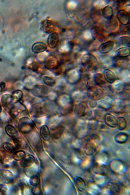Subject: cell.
Masks as SVG:
<instances>
[{
    "mask_svg": "<svg viewBox=\"0 0 130 195\" xmlns=\"http://www.w3.org/2000/svg\"><path fill=\"white\" fill-rule=\"evenodd\" d=\"M81 63L84 69L87 70L94 72L98 68V63L95 57L93 55L86 54L82 57Z\"/></svg>",
    "mask_w": 130,
    "mask_h": 195,
    "instance_id": "cell-1",
    "label": "cell"
},
{
    "mask_svg": "<svg viewBox=\"0 0 130 195\" xmlns=\"http://www.w3.org/2000/svg\"><path fill=\"white\" fill-rule=\"evenodd\" d=\"M87 93L88 96L91 99L99 100L104 97L105 92L103 89L98 86H94L89 88Z\"/></svg>",
    "mask_w": 130,
    "mask_h": 195,
    "instance_id": "cell-2",
    "label": "cell"
},
{
    "mask_svg": "<svg viewBox=\"0 0 130 195\" xmlns=\"http://www.w3.org/2000/svg\"><path fill=\"white\" fill-rule=\"evenodd\" d=\"M14 178L13 174L10 171L2 170L0 171V184L11 183L13 181Z\"/></svg>",
    "mask_w": 130,
    "mask_h": 195,
    "instance_id": "cell-3",
    "label": "cell"
},
{
    "mask_svg": "<svg viewBox=\"0 0 130 195\" xmlns=\"http://www.w3.org/2000/svg\"><path fill=\"white\" fill-rule=\"evenodd\" d=\"M1 101L4 109L10 113L11 110L14 107L12 104L11 95L8 94L3 95Z\"/></svg>",
    "mask_w": 130,
    "mask_h": 195,
    "instance_id": "cell-4",
    "label": "cell"
},
{
    "mask_svg": "<svg viewBox=\"0 0 130 195\" xmlns=\"http://www.w3.org/2000/svg\"><path fill=\"white\" fill-rule=\"evenodd\" d=\"M31 124L27 118H24L20 120L18 123V127L22 132L27 133L31 129Z\"/></svg>",
    "mask_w": 130,
    "mask_h": 195,
    "instance_id": "cell-5",
    "label": "cell"
},
{
    "mask_svg": "<svg viewBox=\"0 0 130 195\" xmlns=\"http://www.w3.org/2000/svg\"><path fill=\"white\" fill-rule=\"evenodd\" d=\"M118 20L122 24H127L129 21V13L124 9L120 10L117 14Z\"/></svg>",
    "mask_w": 130,
    "mask_h": 195,
    "instance_id": "cell-6",
    "label": "cell"
},
{
    "mask_svg": "<svg viewBox=\"0 0 130 195\" xmlns=\"http://www.w3.org/2000/svg\"><path fill=\"white\" fill-rule=\"evenodd\" d=\"M87 106L86 104L84 102H81L77 104L76 106L75 109L76 114L80 117L85 116L89 113L88 110Z\"/></svg>",
    "mask_w": 130,
    "mask_h": 195,
    "instance_id": "cell-7",
    "label": "cell"
},
{
    "mask_svg": "<svg viewBox=\"0 0 130 195\" xmlns=\"http://www.w3.org/2000/svg\"><path fill=\"white\" fill-rule=\"evenodd\" d=\"M55 25L51 21L46 20L44 21L41 25V29L45 33H53L55 30Z\"/></svg>",
    "mask_w": 130,
    "mask_h": 195,
    "instance_id": "cell-8",
    "label": "cell"
},
{
    "mask_svg": "<svg viewBox=\"0 0 130 195\" xmlns=\"http://www.w3.org/2000/svg\"><path fill=\"white\" fill-rule=\"evenodd\" d=\"M106 28L108 30L113 31L116 30L118 26V23L117 20L115 17H112L107 20L105 23Z\"/></svg>",
    "mask_w": 130,
    "mask_h": 195,
    "instance_id": "cell-9",
    "label": "cell"
},
{
    "mask_svg": "<svg viewBox=\"0 0 130 195\" xmlns=\"http://www.w3.org/2000/svg\"><path fill=\"white\" fill-rule=\"evenodd\" d=\"M114 45V43L113 41H108L101 44L99 47L98 50L101 53H106L112 50Z\"/></svg>",
    "mask_w": 130,
    "mask_h": 195,
    "instance_id": "cell-10",
    "label": "cell"
},
{
    "mask_svg": "<svg viewBox=\"0 0 130 195\" xmlns=\"http://www.w3.org/2000/svg\"><path fill=\"white\" fill-rule=\"evenodd\" d=\"M104 118L105 123L108 126L112 128L117 126V119L112 115L109 113H106Z\"/></svg>",
    "mask_w": 130,
    "mask_h": 195,
    "instance_id": "cell-11",
    "label": "cell"
},
{
    "mask_svg": "<svg viewBox=\"0 0 130 195\" xmlns=\"http://www.w3.org/2000/svg\"><path fill=\"white\" fill-rule=\"evenodd\" d=\"M116 112L121 113L123 112L126 108L125 103L121 100L113 102L111 108Z\"/></svg>",
    "mask_w": 130,
    "mask_h": 195,
    "instance_id": "cell-12",
    "label": "cell"
},
{
    "mask_svg": "<svg viewBox=\"0 0 130 195\" xmlns=\"http://www.w3.org/2000/svg\"><path fill=\"white\" fill-rule=\"evenodd\" d=\"M59 40L58 34L54 32L52 33L48 36L47 39V44L51 48H54L57 45Z\"/></svg>",
    "mask_w": 130,
    "mask_h": 195,
    "instance_id": "cell-13",
    "label": "cell"
},
{
    "mask_svg": "<svg viewBox=\"0 0 130 195\" xmlns=\"http://www.w3.org/2000/svg\"><path fill=\"white\" fill-rule=\"evenodd\" d=\"M35 158L33 155L29 154L25 155L21 160L20 165L23 167L27 168L31 166L34 163Z\"/></svg>",
    "mask_w": 130,
    "mask_h": 195,
    "instance_id": "cell-14",
    "label": "cell"
},
{
    "mask_svg": "<svg viewBox=\"0 0 130 195\" xmlns=\"http://www.w3.org/2000/svg\"><path fill=\"white\" fill-rule=\"evenodd\" d=\"M47 48L46 44L42 42H38L33 44L32 47V52L35 53H40L46 51Z\"/></svg>",
    "mask_w": 130,
    "mask_h": 195,
    "instance_id": "cell-15",
    "label": "cell"
},
{
    "mask_svg": "<svg viewBox=\"0 0 130 195\" xmlns=\"http://www.w3.org/2000/svg\"><path fill=\"white\" fill-rule=\"evenodd\" d=\"M103 75L105 80L109 83H113L116 80L115 75L110 70L108 69H105L104 71Z\"/></svg>",
    "mask_w": 130,
    "mask_h": 195,
    "instance_id": "cell-16",
    "label": "cell"
},
{
    "mask_svg": "<svg viewBox=\"0 0 130 195\" xmlns=\"http://www.w3.org/2000/svg\"><path fill=\"white\" fill-rule=\"evenodd\" d=\"M90 128L89 125L84 122H82L78 127V132L80 136L83 137L88 134Z\"/></svg>",
    "mask_w": 130,
    "mask_h": 195,
    "instance_id": "cell-17",
    "label": "cell"
},
{
    "mask_svg": "<svg viewBox=\"0 0 130 195\" xmlns=\"http://www.w3.org/2000/svg\"><path fill=\"white\" fill-rule=\"evenodd\" d=\"M5 131L7 134L12 138H18L19 133L16 129L10 125H7L5 127Z\"/></svg>",
    "mask_w": 130,
    "mask_h": 195,
    "instance_id": "cell-18",
    "label": "cell"
},
{
    "mask_svg": "<svg viewBox=\"0 0 130 195\" xmlns=\"http://www.w3.org/2000/svg\"><path fill=\"white\" fill-rule=\"evenodd\" d=\"M130 49L126 47H122L118 49L115 52L116 56L118 57L125 58L129 56Z\"/></svg>",
    "mask_w": 130,
    "mask_h": 195,
    "instance_id": "cell-19",
    "label": "cell"
},
{
    "mask_svg": "<svg viewBox=\"0 0 130 195\" xmlns=\"http://www.w3.org/2000/svg\"><path fill=\"white\" fill-rule=\"evenodd\" d=\"M102 99L100 104L102 107L106 109H109L111 108L113 102L112 99L106 97Z\"/></svg>",
    "mask_w": 130,
    "mask_h": 195,
    "instance_id": "cell-20",
    "label": "cell"
},
{
    "mask_svg": "<svg viewBox=\"0 0 130 195\" xmlns=\"http://www.w3.org/2000/svg\"><path fill=\"white\" fill-rule=\"evenodd\" d=\"M128 136L125 133L121 132L116 134L115 137L116 142L119 143H123L126 142L128 140Z\"/></svg>",
    "mask_w": 130,
    "mask_h": 195,
    "instance_id": "cell-21",
    "label": "cell"
},
{
    "mask_svg": "<svg viewBox=\"0 0 130 195\" xmlns=\"http://www.w3.org/2000/svg\"><path fill=\"white\" fill-rule=\"evenodd\" d=\"M113 11L112 8L108 5L104 7L102 10V14L103 17L107 20L113 17Z\"/></svg>",
    "mask_w": 130,
    "mask_h": 195,
    "instance_id": "cell-22",
    "label": "cell"
},
{
    "mask_svg": "<svg viewBox=\"0 0 130 195\" xmlns=\"http://www.w3.org/2000/svg\"><path fill=\"white\" fill-rule=\"evenodd\" d=\"M93 80L96 84L101 85L105 84L106 80L103 74L98 73L95 74L93 77Z\"/></svg>",
    "mask_w": 130,
    "mask_h": 195,
    "instance_id": "cell-23",
    "label": "cell"
},
{
    "mask_svg": "<svg viewBox=\"0 0 130 195\" xmlns=\"http://www.w3.org/2000/svg\"><path fill=\"white\" fill-rule=\"evenodd\" d=\"M118 58H116V60H114L113 64V65L118 67L123 68H126L127 66L128 62L125 58L117 57Z\"/></svg>",
    "mask_w": 130,
    "mask_h": 195,
    "instance_id": "cell-24",
    "label": "cell"
},
{
    "mask_svg": "<svg viewBox=\"0 0 130 195\" xmlns=\"http://www.w3.org/2000/svg\"><path fill=\"white\" fill-rule=\"evenodd\" d=\"M11 157L9 153L0 151V163L3 164L8 162L10 160Z\"/></svg>",
    "mask_w": 130,
    "mask_h": 195,
    "instance_id": "cell-25",
    "label": "cell"
},
{
    "mask_svg": "<svg viewBox=\"0 0 130 195\" xmlns=\"http://www.w3.org/2000/svg\"><path fill=\"white\" fill-rule=\"evenodd\" d=\"M45 63L46 67L50 69L55 68L57 64L56 59L53 57H50L48 58L46 60Z\"/></svg>",
    "mask_w": 130,
    "mask_h": 195,
    "instance_id": "cell-26",
    "label": "cell"
},
{
    "mask_svg": "<svg viewBox=\"0 0 130 195\" xmlns=\"http://www.w3.org/2000/svg\"><path fill=\"white\" fill-rule=\"evenodd\" d=\"M23 96V92L21 90L14 91L11 95L12 103H15L18 102L21 100Z\"/></svg>",
    "mask_w": 130,
    "mask_h": 195,
    "instance_id": "cell-27",
    "label": "cell"
},
{
    "mask_svg": "<svg viewBox=\"0 0 130 195\" xmlns=\"http://www.w3.org/2000/svg\"><path fill=\"white\" fill-rule=\"evenodd\" d=\"M75 184L79 191H83L86 187V184L84 180L81 178L76 177L74 179Z\"/></svg>",
    "mask_w": 130,
    "mask_h": 195,
    "instance_id": "cell-28",
    "label": "cell"
},
{
    "mask_svg": "<svg viewBox=\"0 0 130 195\" xmlns=\"http://www.w3.org/2000/svg\"><path fill=\"white\" fill-rule=\"evenodd\" d=\"M70 81L72 83L78 82L81 78V74L80 71H73L69 75Z\"/></svg>",
    "mask_w": 130,
    "mask_h": 195,
    "instance_id": "cell-29",
    "label": "cell"
},
{
    "mask_svg": "<svg viewBox=\"0 0 130 195\" xmlns=\"http://www.w3.org/2000/svg\"><path fill=\"white\" fill-rule=\"evenodd\" d=\"M41 135L42 138L45 140H49L50 138V134L49 129L46 125L42 126L40 129Z\"/></svg>",
    "mask_w": 130,
    "mask_h": 195,
    "instance_id": "cell-30",
    "label": "cell"
},
{
    "mask_svg": "<svg viewBox=\"0 0 130 195\" xmlns=\"http://www.w3.org/2000/svg\"><path fill=\"white\" fill-rule=\"evenodd\" d=\"M25 152L22 150H18L15 152L12 156L13 158L15 160H22L25 156Z\"/></svg>",
    "mask_w": 130,
    "mask_h": 195,
    "instance_id": "cell-31",
    "label": "cell"
},
{
    "mask_svg": "<svg viewBox=\"0 0 130 195\" xmlns=\"http://www.w3.org/2000/svg\"><path fill=\"white\" fill-rule=\"evenodd\" d=\"M42 80L46 85L50 87L54 86L56 84L55 80L52 78L48 76H44L42 77Z\"/></svg>",
    "mask_w": 130,
    "mask_h": 195,
    "instance_id": "cell-32",
    "label": "cell"
},
{
    "mask_svg": "<svg viewBox=\"0 0 130 195\" xmlns=\"http://www.w3.org/2000/svg\"><path fill=\"white\" fill-rule=\"evenodd\" d=\"M81 74V77H82L83 80L86 82L88 83L91 79L90 74L87 70L84 68L80 71Z\"/></svg>",
    "mask_w": 130,
    "mask_h": 195,
    "instance_id": "cell-33",
    "label": "cell"
},
{
    "mask_svg": "<svg viewBox=\"0 0 130 195\" xmlns=\"http://www.w3.org/2000/svg\"><path fill=\"white\" fill-rule=\"evenodd\" d=\"M117 126L120 130H123L126 127V121L123 117H120L117 119Z\"/></svg>",
    "mask_w": 130,
    "mask_h": 195,
    "instance_id": "cell-34",
    "label": "cell"
},
{
    "mask_svg": "<svg viewBox=\"0 0 130 195\" xmlns=\"http://www.w3.org/2000/svg\"><path fill=\"white\" fill-rule=\"evenodd\" d=\"M2 147L6 151L9 153H13L16 151L14 146L10 142L4 143L3 144Z\"/></svg>",
    "mask_w": 130,
    "mask_h": 195,
    "instance_id": "cell-35",
    "label": "cell"
},
{
    "mask_svg": "<svg viewBox=\"0 0 130 195\" xmlns=\"http://www.w3.org/2000/svg\"><path fill=\"white\" fill-rule=\"evenodd\" d=\"M126 87L127 86L125 85L124 90L119 93L121 99L123 100H126L129 98V89L127 88Z\"/></svg>",
    "mask_w": 130,
    "mask_h": 195,
    "instance_id": "cell-36",
    "label": "cell"
},
{
    "mask_svg": "<svg viewBox=\"0 0 130 195\" xmlns=\"http://www.w3.org/2000/svg\"><path fill=\"white\" fill-rule=\"evenodd\" d=\"M85 147V152L87 154L92 155L94 153L96 150V147L92 143H90Z\"/></svg>",
    "mask_w": 130,
    "mask_h": 195,
    "instance_id": "cell-37",
    "label": "cell"
},
{
    "mask_svg": "<svg viewBox=\"0 0 130 195\" xmlns=\"http://www.w3.org/2000/svg\"><path fill=\"white\" fill-rule=\"evenodd\" d=\"M27 168H27L25 170V173L27 176L30 177L36 175L37 171L36 168L33 167H28Z\"/></svg>",
    "mask_w": 130,
    "mask_h": 195,
    "instance_id": "cell-38",
    "label": "cell"
},
{
    "mask_svg": "<svg viewBox=\"0 0 130 195\" xmlns=\"http://www.w3.org/2000/svg\"><path fill=\"white\" fill-rule=\"evenodd\" d=\"M39 178L36 175L30 177L29 180V183L31 185L33 186L39 185Z\"/></svg>",
    "mask_w": 130,
    "mask_h": 195,
    "instance_id": "cell-39",
    "label": "cell"
},
{
    "mask_svg": "<svg viewBox=\"0 0 130 195\" xmlns=\"http://www.w3.org/2000/svg\"><path fill=\"white\" fill-rule=\"evenodd\" d=\"M114 88L116 91L119 93L122 91L124 89L125 85L122 82H120L117 83L114 85Z\"/></svg>",
    "mask_w": 130,
    "mask_h": 195,
    "instance_id": "cell-40",
    "label": "cell"
},
{
    "mask_svg": "<svg viewBox=\"0 0 130 195\" xmlns=\"http://www.w3.org/2000/svg\"><path fill=\"white\" fill-rule=\"evenodd\" d=\"M130 37L128 36H123L120 38L122 43L124 45L128 46H130Z\"/></svg>",
    "mask_w": 130,
    "mask_h": 195,
    "instance_id": "cell-41",
    "label": "cell"
},
{
    "mask_svg": "<svg viewBox=\"0 0 130 195\" xmlns=\"http://www.w3.org/2000/svg\"><path fill=\"white\" fill-rule=\"evenodd\" d=\"M29 67L31 70L36 72L38 70L39 68V65L37 62L33 61L30 63Z\"/></svg>",
    "mask_w": 130,
    "mask_h": 195,
    "instance_id": "cell-42",
    "label": "cell"
},
{
    "mask_svg": "<svg viewBox=\"0 0 130 195\" xmlns=\"http://www.w3.org/2000/svg\"><path fill=\"white\" fill-rule=\"evenodd\" d=\"M11 142H12V143H10L13 145L16 150L18 149L20 147L21 143L18 138H12Z\"/></svg>",
    "mask_w": 130,
    "mask_h": 195,
    "instance_id": "cell-43",
    "label": "cell"
},
{
    "mask_svg": "<svg viewBox=\"0 0 130 195\" xmlns=\"http://www.w3.org/2000/svg\"><path fill=\"white\" fill-rule=\"evenodd\" d=\"M34 187L31 190L32 193L34 195H38L41 193V189L38 185L34 186Z\"/></svg>",
    "mask_w": 130,
    "mask_h": 195,
    "instance_id": "cell-44",
    "label": "cell"
},
{
    "mask_svg": "<svg viewBox=\"0 0 130 195\" xmlns=\"http://www.w3.org/2000/svg\"><path fill=\"white\" fill-rule=\"evenodd\" d=\"M8 190V188L5 184H0V194H5Z\"/></svg>",
    "mask_w": 130,
    "mask_h": 195,
    "instance_id": "cell-45",
    "label": "cell"
},
{
    "mask_svg": "<svg viewBox=\"0 0 130 195\" xmlns=\"http://www.w3.org/2000/svg\"><path fill=\"white\" fill-rule=\"evenodd\" d=\"M17 185L18 187L21 190H23L27 185L22 180L19 181Z\"/></svg>",
    "mask_w": 130,
    "mask_h": 195,
    "instance_id": "cell-46",
    "label": "cell"
},
{
    "mask_svg": "<svg viewBox=\"0 0 130 195\" xmlns=\"http://www.w3.org/2000/svg\"><path fill=\"white\" fill-rule=\"evenodd\" d=\"M5 85L4 82H2L0 84V87L2 89L4 88L5 87Z\"/></svg>",
    "mask_w": 130,
    "mask_h": 195,
    "instance_id": "cell-47",
    "label": "cell"
},
{
    "mask_svg": "<svg viewBox=\"0 0 130 195\" xmlns=\"http://www.w3.org/2000/svg\"><path fill=\"white\" fill-rule=\"evenodd\" d=\"M2 111V108H1V107L0 105V113Z\"/></svg>",
    "mask_w": 130,
    "mask_h": 195,
    "instance_id": "cell-48",
    "label": "cell"
}]
</instances>
